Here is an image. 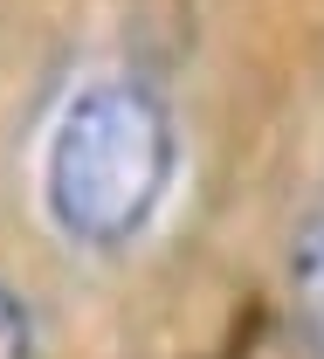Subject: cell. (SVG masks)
I'll use <instances>...</instances> for the list:
<instances>
[{
    "mask_svg": "<svg viewBox=\"0 0 324 359\" xmlns=\"http://www.w3.org/2000/svg\"><path fill=\"white\" fill-rule=\"evenodd\" d=\"M180 138L166 97L139 76L83 83L48 138L42 159V208L76 249H125L173 194Z\"/></svg>",
    "mask_w": 324,
    "mask_h": 359,
    "instance_id": "cell-1",
    "label": "cell"
},
{
    "mask_svg": "<svg viewBox=\"0 0 324 359\" xmlns=\"http://www.w3.org/2000/svg\"><path fill=\"white\" fill-rule=\"evenodd\" d=\"M290 311H297L304 353L324 359V180L311 194V208L297 215V235H290Z\"/></svg>",
    "mask_w": 324,
    "mask_h": 359,
    "instance_id": "cell-2",
    "label": "cell"
},
{
    "mask_svg": "<svg viewBox=\"0 0 324 359\" xmlns=\"http://www.w3.org/2000/svg\"><path fill=\"white\" fill-rule=\"evenodd\" d=\"M0 359H35V311L14 283H0Z\"/></svg>",
    "mask_w": 324,
    "mask_h": 359,
    "instance_id": "cell-3",
    "label": "cell"
}]
</instances>
